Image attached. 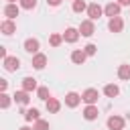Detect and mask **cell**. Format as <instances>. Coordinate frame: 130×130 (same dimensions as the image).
I'll list each match as a JSON object with an SVG mask.
<instances>
[{
  "label": "cell",
  "mask_w": 130,
  "mask_h": 130,
  "mask_svg": "<svg viewBox=\"0 0 130 130\" xmlns=\"http://www.w3.org/2000/svg\"><path fill=\"white\" fill-rule=\"evenodd\" d=\"M120 6H130V0H116Z\"/></svg>",
  "instance_id": "1f68e13d"
},
{
  "label": "cell",
  "mask_w": 130,
  "mask_h": 130,
  "mask_svg": "<svg viewBox=\"0 0 130 130\" xmlns=\"http://www.w3.org/2000/svg\"><path fill=\"white\" fill-rule=\"evenodd\" d=\"M85 12H87V16H89L91 20H98V18L104 14V8H102L98 2H91V4H87V10H85Z\"/></svg>",
  "instance_id": "277c9868"
},
{
  "label": "cell",
  "mask_w": 130,
  "mask_h": 130,
  "mask_svg": "<svg viewBox=\"0 0 130 130\" xmlns=\"http://www.w3.org/2000/svg\"><path fill=\"white\" fill-rule=\"evenodd\" d=\"M98 116H100V112H98V106H95V104H87V106L83 108V118H85L87 122L98 120Z\"/></svg>",
  "instance_id": "52a82bcc"
},
{
  "label": "cell",
  "mask_w": 130,
  "mask_h": 130,
  "mask_svg": "<svg viewBox=\"0 0 130 130\" xmlns=\"http://www.w3.org/2000/svg\"><path fill=\"white\" fill-rule=\"evenodd\" d=\"M18 130H35V128H30V126H22V128H18Z\"/></svg>",
  "instance_id": "d6a6232c"
},
{
  "label": "cell",
  "mask_w": 130,
  "mask_h": 130,
  "mask_svg": "<svg viewBox=\"0 0 130 130\" xmlns=\"http://www.w3.org/2000/svg\"><path fill=\"white\" fill-rule=\"evenodd\" d=\"M71 2H73V0H71Z\"/></svg>",
  "instance_id": "e575fe53"
},
{
  "label": "cell",
  "mask_w": 130,
  "mask_h": 130,
  "mask_svg": "<svg viewBox=\"0 0 130 130\" xmlns=\"http://www.w3.org/2000/svg\"><path fill=\"white\" fill-rule=\"evenodd\" d=\"M61 2H63V0H47V4H49V6H59Z\"/></svg>",
  "instance_id": "f546056e"
},
{
  "label": "cell",
  "mask_w": 130,
  "mask_h": 130,
  "mask_svg": "<svg viewBox=\"0 0 130 130\" xmlns=\"http://www.w3.org/2000/svg\"><path fill=\"white\" fill-rule=\"evenodd\" d=\"M120 10H122V6H120L118 2H108V4L104 6V14H106V16H110V18L120 16Z\"/></svg>",
  "instance_id": "ba28073f"
},
{
  "label": "cell",
  "mask_w": 130,
  "mask_h": 130,
  "mask_svg": "<svg viewBox=\"0 0 130 130\" xmlns=\"http://www.w3.org/2000/svg\"><path fill=\"white\" fill-rule=\"evenodd\" d=\"M98 98H100V91L95 87H87L83 93H81V100L85 104H98Z\"/></svg>",
  "instance_id": "3957f363"
},
{
  "label": "cell",
  "mask_w": 130,
  "mask_h": 130,
  "mask_svg": "<svg viewBox=\"0 0 130 130\" xmlns=\"http://www.w3.org/2000/svg\"><path fill=\"white\" fill-rule=\"evenodd\" d=\"M47 61H49V59H47V55H45V53H37V55H32V67H35V69H39V71H41V69H45Z\"/></svg>",
  "instance_id": "e0dca14e"
},
{
  "label": "cell",
  "mask_w": 130,
  "mask_h": 130,
  "mask_svg": "<svg viewBox=\"0 0 130 130\" xmlns=\"http://www.w3.org/2000/svg\"><path fill=\"white\" fill-rule=\"evenodd\" d=\"M108 128L110 130H124V124H126V120L122 118V116H118V114H114V116H110L108 118Z\"/></svg>",
  "instance_id": "7a4b0ae2"
},
{
  "label": "cell",
  "mask_w": 130,
  "mask_h": 130,
  "mask_svg": "<svg viewBox=\"0 0 130 130\" xmlns=\"http://www.w3.org/2000/svg\"><path fill=\"white\" fill-rule=\"evenodd\" d=\"M108 28H110V32H122V28H124V20H122L120 16H114V18H110Z\"/></svg>",
  "instance_id": "9a60e30c"
},
{
  "label": "cell",
  "mask_w": 130,
  "mask_h": 130,
  "mask_svg": "<svg viewBox=\"0 0 130 130\" xmlns=\"http://www.w3.org/2000/svg\"><path fill=\"white\" fill-rule=\"evenodd\" d=\"M14 102L18 104V106H28V102H30V93L26 91V89H18V91H14Z\"/></svg>",
  "instance_id": "9c48e42d"
},
{
  "label": "cell",
  "mask_w": 130,
  "mask_h": 130,
  "mask_svg": "<svg viewBox=\"0 0 130 130\" xmlns=\"http://www.w3.org/2000/svg\"><path fill=\"white\" fill-rule=\"evenodd\" d=\"M0 30H2V35L10 37L12 32H16V22H14V20H10V18H6V20H2V24H0Z\"/></svg>",
  "instance_id": "4fadbf2b"
},
{
  "label": "cell",
  "mask_w": 130,
  "mask_h": 130,
  "mask_svg": "<svg viewBox=\"0 0 130 130\" xmlns=\"http://www.w3.org/2000/svg\"><path fill=\"white\" fill-rule=\"evenodd\" d=\"M6 2H16V0H6Z\"/></svg>",
  "instance_id": "836d02e7"
},
{
  "label": "cell",
  "mask_w": 130,
  "mask_h": 130,
  "mask_svg": "<svg viewBox=\"0 0 130 130\" xmlns=\"http://www.w3.org/2000/svg\"><path fill=\"white\" fill-rule=\"evenodd\" d=\"M77 28H79V35H81V37H91V35L95 32V24H93V20H91V18L81 20Z\"/></svg>",
  "instance_id": "6da1fadb"
},
{
  "label": "cell",
  "mask_w": 130,
  "mask_h": 130,
  "mask_svg": "<svg viewBox=\"0 0 130 130\" xmlns=\"http://www.w3.org/2000/svg\"><path fill=\"white\" fill-rule=\"evenodd\" d=\"M83 51L87 53V57H93V55L98 53V47H95L93 43H89V45H85V47H83Z\"/></svg>",
  "instance_id": "83f0119b"
},
{
  "label": "cell",
  "mask_w": 130,
  "mask_h": 130,
  "mask_svg": "<svg viewBox=\"0 0 130 130\" xmlns=\"http://www.w3.org/2000/svg\"><path fill=\"white\" fill-rule=\"evenodd\" d=\"M0 57H2V59L8 57V55H6V47H0Z\"/></svg>",
  "instance_id": "4dcf8cb0"
},
{
  "label": "cell",
  "mask_w": 130,
  "mask_h": 130,
  "mask_svg": "<svg viewBox=\"0 0 130 130\" xmlns=\"http://www.w3.org/2000/svg\"><path fill=\"white\" fill-rule=\"evenodd\" d=\"M37 6V0H20V8H24V10H32Z\"/></svg>",
  "instance_id": "4316f807"
},
{
  "label": "cell",
  "mask_w": 130,
  "mask_h": 130,
  "mask_svg": "<svg viewBox=\"0 0 130 130\" xmlns=\"http://www.w3.org/2000/svg\"><path fill=\"white\" fill-rule=\"evenodd\" d=\"M32 128H35V130H49V122H47V120H41V118H39V120H37V122L32 124Z\"/></svg>",
  "instance_id": "484cf974"
},
{
  "label": "cell",
  "mask_w": 130,
  "mask_h": 130,
  "mask_svg": "<svg viewBox=\"0 0 130 130\" xmlns=\"http://www.w3.org/2000/svg\"><path fill=\"white\" fill-rule=\"evenodd\" d=\"M6 89H8V81H6V79H0V93L6 91Z\"/></svg>",
  "instance_id": "f1b7e54d"
},
{
  "label": "cell",
  "mask_w": 130,
  "mask_h": 130,
  "mask_svg": "<svg viewBox=\"0 0 130 130\" xmlns=\"http://www.w3.org/2000/svg\"><path fill=\"white\" fill-rule=\"evenodd\" d=\"M81 102H83V100H81V93H77V91H69V93L65 95V106H67V108H77Z\"/></svg>",
  "instance_id": "8992f818"
},
{
  "label": "cell",
  "mask_w": 130,
  "mask_h": 130,
  "mask_svg": "<svg viewBox=\"0 0 130 130\" xmlns=\"http://www.w3.org/2000/svg\"><path fill=\"white\" fill-rule=\"evenodd\" d=\"M12 100H14V98H10L6 91H2V93H0V108H2V110H6V108L10 106V102H12Z\"/></svg>",
  "instance_id": "d4e9b609"
},
{
  "label": "cell",
  "mask_w": 130,
  "mask_h": 130,
  "mask_svg": "<svg viewBox=\"0 0 130 130\" xmlns=\"http://www.w3.org/2000/svg\"><path fill=\"white\" fill-rule=\"evenodd\" d=\"M104 93H106V98H118L120 95V87L116 83H108V85H104Z\"/></svg>",
  "instance_id": "ffe728a7"
},
{
  "label": "cell",
  "mask_w": 130,
  "mask_h": 130,
  "mask_svg": "<svg viewBox=\"0 0 130 130\" xmlns=\"http://www.w3.org/2000/svg\"><path fill=\"white\" fill-rule=\"evenodd\" d=\"M63 41H65V39H63V35H59V32H53V35L49 37V45H51V47H59Z\"/></svg>",
  "instance_id": "603a6c76"
},
{
  "label": "cell",
  "mask_w": 130,
  "mask_h": 130,
  "mask_svg": "<svg viewBox=\"0 0 130 130\" xmlns=\"http://www.w3.org/2000/svg\"><path fill=\"white\" fill-rule=\"evenodd\" d=\"M18 10H20V6H18L16 2H8V4L4 6V16L10 18V20H14V18L18 16Z\"/></svg>",
  "instance_id": "8fae6325"
},
{
  "label": "cell",
  "mask_w": 130,
  "mask_h": 130,
  "mask_svg": "<svg viewBox=\"0 0 130 130\" xmlns=\"http://www.w3.org/2000/svg\"><path fill=\"white\" fill-rule=\"evenodd\" d=\"M45 106H47V112H49V114H57V112L61 110V102H59L57 98H49V100L45 102Z\"/></svg>",
  "instance_id": "d6986e66"
},
{
  "label": "cell",
  "mask_w": 130,
  "mask_h": 130,
  "mask_svg": "<svg viewBox=\"0 0 130 130\" xmlns=\"http://www.w3.org/2000/svg\"><path fill=\"white\" fill-rule=\"evenodd\" d=\"M71 10H73V12H77V14H81L83 10H87V4H85L83 0H73V4H71Z\"/></svg>",
  "instance_id": "7402d4cb"
},
{
  "label": "cell",
  "mask_w": 130,
  "mask_h": 130,
  "mask_svg": "<svg viewBox=\"0 0 130 130\" xmlns=\"http://www.w3.org/2000/svg\"><path fill=\"white\" fill-rule=\"evenodd\" d=\"M22 47H24V51H26V53L37 55V53H39V49H41V43H39V39H26Z\"/></svg>",
  "instance_id": "7c38bea8"
},
{
  "label": "cell",
  "mask_w": 130,
  "mask_h": 130,
  "mask_svg": "<svg viewBox=\"0 0 130 130\" xmlns=\"http://www.w3.org/2000/svg\"><path fill=\"white\" fill-rule=\"evenodd\" d=\"M85 59H87V53H85L83 49H75V51H71V61H73L75 65H83Z\"/></svg>",
  "instance_id": "2e32d148"
},
{
  "label": "cell",
  "mask_w": 130,
  "mask_h": 130,
  "mask_svg": "<svg viewBox=\"0 0 130 130\" xmlns=\"http://www.w3.org/2000/svg\"><path fill=\"white\" fill-rule=\"evenodd\" d=\"M20 114H22V118H24L26 122H37V120L41 118V112H39L37 108H26V110L22 108V110H20Z\"/></svg>",
  "instance_id": "30bf717a"
},
{
  "label": "cell",
  "mask_w": 130,
  "mask_h": 130,
  "mask_svg": "<svg viewBox=\"0 0 130 130\" xmlns=\"http://www.w3.org/2000/svg\"><path fill=\"white\" fill-rule=\"evenodd\" d=\"M37 98H39V100H43V102H47V100L51 98V93H49V87L41 85V87L37 89Z\"/></svg>",
  "instance_id": "cb8c5ba5"
},
{
  "label": "cell",
  "mask_w": 130,
  "mask_h": 130,
  "mask_svg": "<svg viewBox=\"0 0 130 130\" xmlns=\"http://www.w3.org/2000/svg\"><path fill=\"white\" fill-rule=\"evenodd\" d=\"M22 89H26L28 93L37 91V89H39V83H37V79H35V77H24V79H22Z\"/></svg>",
  "instance_id": "ac0fdd59"
},
{
  "label": "cell",
  "mask_w": 130,
  "mask_h": 130,
  "mask_svg": "<svg viewBox=\"0 0 130 130\" xmlns=\"http://www.w3.org/2000/svg\"><path fill=\"white\" fill-rule=\"evenodd\" d=\"M118 77L120 79H130V65L128 63H122L118 67Z\"/></svg>",
  "instance_id": "44dd1931"
},
{
  "label": "cell",
  "mask_w": 130,
  "mask_h": 130,
  "mask_svg": "<svg viewBox=\"0 0 130 130\" xmlns=\"http://www.w3.org/2000/svg\"><path fill=\"white\" fill-rule=\"evenodd\" d=\"M79 37H81V35H79V28H73V26L65 28V32H63L65 43H77V39H79Z\"/></svg>",
  "instance_id": "5bb4252c"
},
{
  "label": "cell",
  "mask_w": 130,
  "mask_h": 130,
  "mask_svg": "<svg viewBox=\"0 0 130 130\" xmlns=\"http://www.w3.org/2000/svg\"><path fill=\"white\" fill-rule=\"evenodd\" d=\"M2 65H4L6 71H16V69L20 67V59L14 57V55H8L6 59H2Z\"/></svg>",
  "instance_id": "5b68a950"
}]
</instances>
